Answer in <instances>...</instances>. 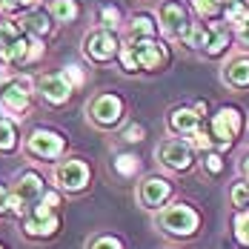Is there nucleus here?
<instances>
[{"instance_id":"nucleus-1","label":"nucleus","mask_w":249,"mask_h":249,"mask_svg":"<svg viewBox=\"0 0 249 249\" xmlns=\"http://www.w3.org/2000/svg\"><path fill=\"white\" fill-rule=\"evenodd\" d=\"M166 46L155 43L152 37H132V43L121 46V63H124L126 72H155L166 63Z\"/></svg>"},{"instance_id":"nucleus-2","label":"nucleus","mask_w":249,"mask_h":249,"mask_svg":"<svg viewBox=\"0 0 249 249\" xmlns=\"http://www.w3.org/2000/svg\"><path fill=\"white\" fill-rule=\"evenodd\" d=\"M158 226L172 238H192L200 226V218L189 203H172L158 215Z\"/></svg>"},{"instance_id":"nucleus-3","label":"nucleus","mask_w":249,"mask_h":249,"mask_svg":"<svg viewBox=\"0 0 249 249\" xmlns=\"http://www.w3.org/2000/svg\"><path fill=\"white\" fill-rule=\"evenodd\" d=\"M43 195H46V192H43V178L37 172H23L18 178L15 189H12V212H15V215H23L26 209H29L32 203H37Z\"/></svg>"},{"instance_id":"nucleus-4","label":"nucleus","mask_w":249,"mask_h":249,"mask_svg":"<svg viewBox=\"0 0 249 249\" xmlns=\"http://www.w3.org/2000/svg\"><path fill=\"white\" fill-rule=\"evenodd\" d=\"M83 52H86L89 60L106 63V60H112V57L121 54V43H118V37L109 29H95V32H89L83 37Z\"/></svg>"},{"instance_id":"nucleus-5","label":"nucleus","mask_w":249,"mask_h":249,"mask_svg":"<svg viewBox=\"0 0 249 249\" xmlns=\"http://www.w3.org/2000/svg\"><path fill=\"white\" fill-rule=\"evenodd\" d=\"M89 118L98 126H115L124 118V100L118 95H98L89 103Z\"/></svg>"},{"instance_id":"nucleus-6","label":"nucleus","mask_w":249,"mask_h":249,"mask_svg":"<svg viewBox=\"0 0 249 249\" xmlns=\"http://www.w3.org/2000/svg\"><path fill=\"white\" fill-rule=\"evenodd\" d=\"M63 138L57 135V132H52V129H35L32 135H29V141H26V149L32 152L35 158H57L60 152H63Z\"/></svg>"},{"instance_id":"nucleus-7","label":"nucleus","mask_w":249,"mask_h":249,"mask_svg":"<svg viewBox=\"0 0 249 249\" xmlns=\"http://www.w3.org/2000/svg\"><path fill=\"white\" fill-rule=\"evenodd\" d=\"M158 160L163 166L175 169V172H186L195 158H192V146L189 143H183V141H166V143L158 146Z\"/></svg>"},{"instance_id":"nucleus-8","label":"nucleus","mask_w":249,"mask_h":249,"mask_svg":"<svg viewBox=\"0 0 249 249\" xmlns=\"http://www.w3.org/2000/svg\"><path fill=\"white\" fill-rule=\"evenodd\" d=\"M54 180L60 189L66 192H80L86 183H89V166L83 160H63L57 169H54Z\"/></svg>"},{"instance_id":"nucleus-9","label":"nucleus","mask_w":249,"mask_h":249,"mask_svg":"<svg viewBox=\"0 0 249 249\" xmlns=\"http://www.w3.org/2000/svg\"><path fill=\"white\" fill-rule=\"evenodd\" d=\"M241 112L235 109V106H224L215 118H212V135L221 141V143H232L238 135H241Z\"/></svg>"},{"instance_id":"nucleus-10","label":"nucleus","mask_w":249,"mask_h":249,"mask_svg":"<svg viewBox=\"0 0 249 249\" xmlns=\"http://www.w3.org/2000/svg\"><path fill=\"white\" fill-rule=\"evenodd\" d=\"M169 195H172V183H169L166 178H158V175L146 178V180L141 183V189H138V200H141L146 209H158V206H163Z\"/></svg>"},{"instance_id":"nucleus-11","label":"nucleus","mask_w":249,"mask_h":249,"mask_svg":"<svg viewBox=\"0 0 249 249\" xmlns=\"http://www.w3.org/2000/svg\"><path fill=\"white\" fill-rule=\"evenodd\" d=\"M29 80L26 77H18V80H12L6 89H3V106L9 109V112H15V115H20L29 109Z\"/></svg>"},{"instance_id":"nucleus-12","label":"nucleus","mask_w":249,"mask_h":249,"mask_svg":"<svg viewBox=\"0 0 249 249\" xmlns=\"http://www.w3.org/2000/svg\"><path fill=\"white\" fill-rule=\"evenodd\" d=\"M160 26H163L166 35H180V32L189 26L186 9H183L180 3H175V0H166V3L160 6Z\"/></svg>"},{"instance_id":"nucleus-13","label":"nucleus","mask_w":249,"mask_h":249,"mask_svg":"<svg viewBox=\"0 0 249 249\" xmlns=\"http://www.w3.org/2000/svg\"><path fill=\"white\" fill-rule=\"evenodd\" d=\"M37 86H40V92H43V98L54 103V106H60V103H66L69 95H72V86H69V80L63 75H43L37 80Z\"/></svg>"},{"instance_id":"nucleus-14","label":"nucleus","mask_w":249,"mask_h":249,"mask_svg":"<svg viewBox=\"0 0 249 249\" xmlns=\"http://www.w3.org/2000/svg\"><path fill=\"white\" fill-rule=\"evenodd\" d=\"M224 83L226 86H235V89L249 86V57H232V60H226Z\"/></svg>"},{"instance_id":"nucleus-15","label":"nucleus","mask_w":249,"mask_h":249,"mask_svg":"<svg viewBox=\"0 0 249 249\" xmlns=\"http://www.w3.org/2000/svg\"><path fill=\"white\" fill-rule=\"evenodd\" d=\"M57 215H49V218H40V215H29L23 224V232L29 238H52L54 232H57Z\"/></svg>"},{"instance_id":"nucleus-16","label":"nucleus","mask_w":249,"mask_h":249,"mask_svg":"<svg viewBox=\"0 0 249 249\" xmlns=\"http://www.w3.org/2000/svg\"><path fill=\"white\" fill-rule=\"evenodd\" d=\"M180 40H183V46H189V49H206L209 40H212V26L189 23L183 32H180Z\"/></svg>"},{"instance_id":"nucleus-17","label":"nucleus","mask_w":249,"mask_h":249,"mask_svg":"<svg viewBox=\"0 0 249 249\" xmlns=\"http://www.w3.org/2000/svg\"><path fill=\"white\" fill-rule=\"evenodd\" d=\"M198 121H200L198 112H192V109L180 106V109H175L172 115H169V129L178 132V135H192V132L198 129Z\"/></svg>"},{"instance_id":"nucleus-18","label":"nucleus","mask_w":249,"mask_h":249,"mask_svg":"<svg viewBox=\"0 0 249 249\" xmlns=\"http://www.w3.org/2000/svg\"><path fill=\"white\" fill-rule=\"evenodd\" d=\"M23 32L26 35H35V37H43V35L52 32V18L46 15V12L35 9V12H29V15L23 18Z\"/></svg>"},{"instance_id":"nucleus-19","label":"nucleus","mask_w":249,"mask_h":249,"mask_svg":"<svg viewBox=\"0 0 249 249\" xmlns=\"http://www.w3.org/2000/svg\"><path fill=\"white\" fill-rule=\"evenodd\" d=\"M20 35H23V32L15 23H3V20H0V60H3V63H9V52H12L15 40H18Z\"/></svg>"},{"instance_id":"nucleus-20","label":"nucleus","mask_w":249,"mask_h":249,"mask_svg":"<svg viewBox=\"0 0 249 249\" xmlns=\"http://www.w3.org/2000/svg\"><path fill=\"white\" fill-rule=\"evenodd\" d=\"M226 46H229V29H226V26H212V40H209V46L203 52H206L209 57H215V54L226 52Z\"/></svg>"},{"instance_id":"nucleus-21","label":"nucleus","mask_w":249,"mask_h":249,"mask_svg":"<svg viewBox=\"0 0 249 249\" xmlns=\"http://www.w3.org/2000/svg\"><path fill=\"white\" fill-rule=\"evenodd\" d=\"M52 18L60 23H72L77 18V3L75 0H54L52 3Z\"/></svg>"},{"instance_id":"nucleus-22","label":"nucleus","mask_w":249,"mask_h":249,"mask_svg":"<svg viewBox=\"0 0 249 249\" xmlns=\"http://www.w3.org/2000/svg\"><path fill=\"white\" fill-rule=\"evenodd\" d=\"M129 29H132V37H152L155 35V23L149 15H135Z\"/></svg>"},{"instance_id":"nucleus-23","label":"nucleus","mask_w":249,"mask_h":249,"mask_svg":"<svg viewBox=\"0 0 249 249\" xmlns=\"http://www.w3.org/2000/svg\"><path fill=\"white\" fill-rule=\"evenodd\" d=\"M141 169V160L135 155H118L115 158V172L124 175V178H132V175Z\"/></svg>"},{"instance_id":"nucleus-24","label":"nucleus","mask_w":249,"mask_h":249,"mask_svg":"<svg viewBox=\"0 0 249 249\" xmlns=\"http://www.w3.org/2000/svg\"><path fill=\"white\" fill-rule=\"evenodd\" d=\"M18 146V135L12 121H0V152H12Z\"/></svg>"},{"instance_id":"nucleus-25","label":"nucleus","mask_w":249,"mask_h":249,"mask_svg":"<svg viewBox=\"0 0 249 249\" xmlns=\"http://www.w3.org/2000/svg\"><path fill=\"white\" fill-rule=\"evenodd\" d=\"M100 20H103V26L112 32V29H118V23H121V12H118L115 6H103V9H100Z\"/></svg>"},{"instance_id":"nucleus-26","label":"nucleus","mask_w":249,"mask_h":249,"mask_svg":"<svg viewBox=\"0 0 249 249\" xmlns=\"http://www.w3.org/2000/svg\"><path fill=\"white\" fill-rule=\"evenodd\" d=\"M232 203L235 206H249V180L232 186Z\"/></svg>"},{"instance_id":"nucleus-27","label":"nucleus","mask_w":249,"mask_h":249,"mask_svg":"<svg viewBox=\"0 0 249 249\" xmlns=\"http://www.w3.org/2000/svg\"><path fill=\"white\" fill-rule=\"evenodd\" d=\"M192 3H195V9L203 18H215L221 12V0H192Z\"/></svg>"},{"instance_id":"nucleus-28","label":"nucleus","mask_w":249,"mask_h":249,"mask_svg":"<svg viewBox=\"0 0 249 249\" xmlns=\"http://www.w3.org/2000/svg\"><path fill=\"white\" fill-rule=\"evenodd\" d=\"M235 235H238L241 244H247L249 247V212H244V215L235 218Z\"/></svg>"},{"instance_id":"nucleus-29","label":"nucleus","mask_w":249,"mask_h":249,"mask_svg":"<svg viewBox=\"0 0 249 249\" xmlns=\"http://www.w3.org/2000/svg\"><path fill=\"white\" fill-rule=\"evenodd\" d=\"M89 249H124V244L112 235H98L95 241H89Z\"/></svg>"},{"instance_id":"nucleus-30","label":"nucleus","mask_w":249,"mask_h":249,"mask_svg":"<svg viewBox=\"0 0 249 249\" xmlns=\"http://www.w3.org/2000/svg\"><path fill=\"white\" fill-rule=\"evenodd\" d=\"M63 77L69 80V86H72V89H80V86L86 83V75H83V69H80V66H66Z\"/></svg>"},{"instance_id":"nucleus-31","label":"nucleus","mask_w":249,"mask_h":249,"mask_svg":"<svg viewBox=\"0 0 249 249\" xmlns=\"http://www.w3.org/2000/svg\"><path fill=\"white\" fill-rule=\"evenodd\" d=\"M226 15H229V20H232V23H241L244 18H249L247 6H244V3H238V0H235V3L229 6V9H226Z\"/></svg>"},{"instance_id":"nucleus-32","label":"nucleus","mask_w":249,"mask_h":249,"mask_svg":"<svg viewBox=\"0 0 249 249\" xmlns=\"http://www.w3.org/2000/svg\"><path fill=\"white\" fill-rule=\"evenodd\" d=\"M203 169H206V172H212V175H221V172H224V163H221V158H218V155H212V152H209V155L203 158Z\"/></svg>"},{"instance_id":"nucleus-33","label":"nucleus","mask_w":249,"mask_h":249,"mask_svg":"<svg viewBox=\"0 0 249 249\" xmlns=\"http://www.w3.org/2000/svg\"><path fill=\"white\" fill-rule=\"evenodd\" d=\"M235 37H238V40L249 49V18H244L241 23H235Z\"/></svg>"},{"instance_id":"nucleus-34","label":"nucleus","mask_w":249,"mask_h":249,"mask_svg":"<svg viewBox=\"0 0 249 249\" xmlns=\"http://www.w3.org/2000/svg\"><path fill=\"white\" fill-rule=\"evenodd\" d=\"M189 138H192V146H198V149H209V143H212V141H209V135H203L200 129H195Z\"/></svg>"},{"instance_id":"nucleus-35","label":"nucleus","mask_w":249,"mask_h":249,"mask_svg":"<svg viewBox=\"0 0 249 249\" xmlns=\"http://www.w3.org/2000/svg\"><path fill=\"white\" fill-rule=\"evenodd\" d=\"M143 135H146V132H143V126H129V129L124 132V138L129 141V143H138V141H143Z\"/></svg>"},{"instance_id":"nucleus-36","label":"nucleus","mask_w":249,"mask_h":249,"mask_svg":"<svg viewBox=\"0 0 249 249\" xmlns=\"http://www.w3.org/2000/svg\"><path fill=\"white\" fill-rule=\"evenodd\" d=\"M6 212H12V192L0 186V215H6Z\"/></svg>"},{"instance_id":"nucleus-37","label":"nucleus","mask_w":249,"mask_h":249,"mask_svg":"<svg viewBox=\"0 0 249 249\" xmlns=\"http://www.w3.org/2000/svg\"><path fill=\"white\" fill-rule=\"evenodd\" d=\"M244 172H247V178H249V155L244 158Z\"/></svg>"},{"instance_id":"nucleus-38","label":"nucleus","mask_w":249,"mask_h":249,"mask_svg":"<svg viewBox=\"0 0 249 249\" xmlns=\"http://www.w3.org/2000/svg\"><path fill=\"white\" fill-rule=\"evenodd\" d=\"M0 12H3V0H0Z\"/></svg>"},{"instance_id":"nucleus-39","label":"nucleus","mask_w":249,"mask_h":249,"mask_svg":"<svg viewBox=\"0 0 249 249\" xmlns=\"http://www.w3.org/2000/svg\"><path fill=\"white\" fill-rule=\"evenodd\" d=\"M247 6H249V0H247Z\"/></svg>"},{"instance_id":"nucleus-40","label":"nucleus","mask_w":249,"mask_h":249,"mask_svg":"<svg viewBox=\"0 0 249 249\" xmlns=\"http://www.w3.org/2000/svg\"><path fill=\"white\" fill-rule=\"evenodd\" d=\"M0 249H3V247H0Z\"/></svg>"}]
</instances>
